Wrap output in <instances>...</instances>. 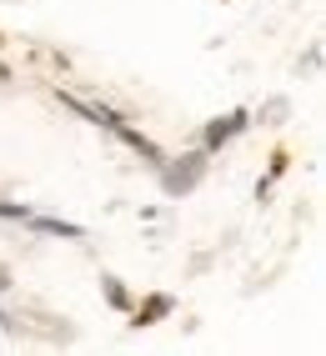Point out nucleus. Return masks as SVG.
Here are the masks:
<instances>
[{"label": "nucleus", "mask_w": 326, "mask_h": 356, "mask_svg": "<svg viewBox=\"0 0 326 356\" xmlns=\"http://www.w3.org/2000/svg\"><path fill=\"white\" fill-rule=\"evenodd\" d=\"M206 171H211V151H181V156H166L156 165V181H161V196L166 201H186L196 191V186L206 181Z\"/></svg>", "instance_id": "f257e3e1"}, {"label": "nucleus", "mask_w": 326, "mask_h": 356, "mask_svg": "<svg viewBox=\"0 0 326 356\" xmlns=\"http://www.w3.org/2000/svg\"><path fill=\"white\" fill-rule=\"evenodd\" d=\"M10 286H15V271L6 266V261H0V296H10Z\"/></svg>", "instance_id": "9b49d317"}, {"label": "nucleus", "mask_w": 326, "mask_h": 356, "mask_svg": "<svg viewBox=\"0 0 326 356\" xmlns=\"http://www.w3.org/2000/svg\"><path fill=\"white\" fill-rule=\"evenodd\" d=\"M282 115H286V101H266L261 106V121L266 126H282Z\"/></svg>", "instance_id": "1a4fd4ad"}, {"label": "nucleus", "mask_w": 326, "mask_h": 356, "mask_svg": "<svg viewBox=\"0 0 326 356\" xmlns=\"http://www.w3.org/2000/svg\"><path fill=\"white\" fill-rule=\"evenodd\" d=\"M0 221H31V206H15V201H0Z\"/></svg>", "instance_id": "6e6552de"}, {"label": "nucleus", "mask_w": 326, "mask_h": 356, "mask_svg": "<svg viewBox=\"0 0 326 356\" xmlns=\"http://www.w3.org/2000/svg\"><path fill=\"white\" fill-rule=\"evenodd\" d=\"M0 331H6V337H20V331H26V326H20V316H10L6 306H0Z\"/></svg>", "instance_id": "9d476101"}, {"label": "nucleus", "mask_w": 326, "mask_h": 356, "mask_svg": "<svg viewBox=\"0 0 326 356\" xmlns=\"http://www.w3.org/2000/svg\"><path fill=\"white\" fill-rule=\"evenodd\" d=\"M26 226L40 231V236H60V241H85V226L60 221V216H35V211H31V221H26Z\"/></svg>", "instance_id": "0eeeda50"}, {"label": "nucleus", "mask_w": 326, "mask_h": 356, "mask_svg": "<svg viewBox=\"0 0 326 356\" xmlns=\"http://www.w3.org/2000/svg\"><path fill=\"white\" fill-rule=\"evenodd\" d=\"M246 126H251V111H246V106L216 115V121H206V126H201V151H211V156H216V151H226V146H231V140H236Z\"/></svg>", "instance_id": "f03ea898"}, {"label": "nucleus", "mask_w": 326, "mask_h": 356, "mask_svg": "<svg viewBox=\"0 0 326 356\" xmlns=\"http://www.w3.org/2000/svg\"><path fill=\"white\" fill-rule=\"evenodd\" d=\"M20 326L35 331V337H40V341H51V346H56V341H60V346H65V341H76V326H65L60 316H31V321H20Z\"/></svg>", "instance_id": "423d86ee"}, {"label": "nucleus", "mask_w": 326, "mask_h": 356, "mask_svg": "<svg viewBox=\"0 0 326 356\" xmlns=\"http://www.w3.org/2000/svg\"><path fill=\"white\" fill-rule=\"evenodd\" d=\"M221 6H231V0H221Z\"/></svg>", "instance_id": "4468645a"}, {"label": "nucleus", "mask_w": 326, "mask_h": 356, "mask_svg": "<svg viewBox=\"0 0 326 356\" xmlns=\"http://www.w3.org/2000/svg\"><path fill=\"white\" fill-rule=\"evenodd\" d=\"M10 76H15V70H10V65H6V60H0V81H10Z\"/></svg>", "instance_id": "f8f14e48"}, {"label": "nucleus", "mask_w": 326, "mask_h": 356, "mask_svg": "<svg viewBox=\"0 0 326 356\" xmlns=\"http://www.w3.org/2000/svg\"><path fill=\"white\" fill-rule=\"evenodd\" d=\"M6 45H10V35H6V31H0V56H6Z\"/></svg>", "instance_id": "ddd939ff"}, {"label": "nucleus", "mask_w": 326, "mask_h": 356, "mask_svg": "<svg viewBox=\"0 0 326 356\" xmlns=\"http://www.w3.org/2000/svg\"><path fill=\"white\" fill-rule=\"evenodd\" d=\"M131 331H151V326H161V321H171L176 316V296L171 291H146L141 301H131Z\"/></svg>", "instance_id": "7ed1b4c3"}, {"label": "nucleus", "mask_w": 326, "mask_h": 356, "mask_svg": "<svg viewBox=\"0 0 326 356\" xmlns=\"http://www.w3.org/2000/svg\"><path fill=\"white\" fill-rule=\"evenodd\" d=\"M291 165H296V156H291L286 146H271V156H266V176L256 181V201H266V196H271V186L282 181V176L291 171Z\"/></svg>", "instance_id": "20e7f679"}, {"label": "nucleus", "mask_w": 326, "mask_h": 356, "mask_svg": "<svg viewBox=\"0 0 326 356\" xmlns=\"http://www.w3.org/2000/svg\"><path fill=\"white\" fill-rule=\"evenodd\" d=\"M101 301L111 306V312H131V301H136V291L126 286V276H115V271H101Z\"/></svg>", "instance_id": "39448f33"}]
</instances>
